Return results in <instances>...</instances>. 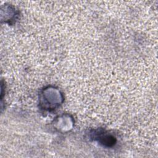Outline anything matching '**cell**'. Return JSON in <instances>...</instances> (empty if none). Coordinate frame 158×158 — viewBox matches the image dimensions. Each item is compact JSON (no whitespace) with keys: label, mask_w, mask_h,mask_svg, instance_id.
<instances>
[{"label":"cell","mask_w":158,"mask_h":158,"mask_svg":"<svg viewBox=\"0 0 158 158\" xmlns=\"http://www.w3.org/2000/svg\"><path fill=\"white\" fill-rule=\"evenodd\" d=\"M95 135V139L98 140L100 144H102L103 146H106L108 147L112 146L114 145L115 143V139L111 135H108L105 134L103 131L96 133Z\"/></svg>","instance_id":"6da1fadb"}]
</instances>
